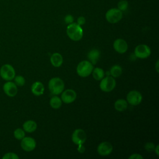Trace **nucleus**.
<instances>
[{
	"label": "nucleus",
	"mask_w": 159,
	"mask_h": 159,
	"mask_svg": "<svg viewBox=\"0 0 159 159\" xmlns=\"http://www.w3.org/2000/svg\"><path fill=\"white\" fill-rule=\"evenodd\" d=\"M145 148L148 152H152L155 149V145L152 142H147L145 145Z\"/></svg>",
	"instance_id": "nucleus-27"
},
{
	"label": "nucleus",
	"mask_w": 159,
	"mask_h": 159,
	"mask_svg": "<svg viewBox=\"0 0 159 159\" xmlns=\"http://www.w3.org/2000/svg\"><path fill=\"white\" fill-rule=\"evenodd\" d=\"M128 5H129V4L127 1L121 0L118 2L117 7L120 11H121L122 12V11H125L127 9Z\"/></svg>",
	"instance_id": "nucleus-25"
},
{
	"label": "nucleus",
	"mask_w": 159,
	"mask_h": 159,
	"mask_svg": "<svg viewBox=\"0 0 159 159\" xmlns=\"http://www.w3.org/2000/svg\"><path fill=\"white\" fill-rule=\"evenodd\" d=\"M61 104H62V101H61V98H60L58 96H55L52 97L50 100V106L55 109H57L60 108L61 106Z\"/></svg>",
	"instance_id": "nucleus-22"
},
{
	"label": "nucleus",
	"mask_w": 159,
	"mask_h": 159,
	"mask_svg": "<svg viewBox=\"0 0 159 159\" xmlns=\"http://www.w3.org/2000/svg\"><path fill=\"white\" fill-rule=\"evenodd\" d=\"M109 72L110 75L113 78H117L121 75L122 73V69L120 66L118 65H115L111 67Z\"/></svg>",
	"instance_id": "nucleus-21"
},
{
	"label": "nucleus",
	"mask_w": 159,
	"mask_h": 159,
	"mask_svg": "<svg viewBox=\"0 0 159 159\" xmlns=\"http://www.w3.org/2000/svg\"><path fill=\"white\" fill-rule=\"evenodd\" d=\"M122 18V12L118 8L110 9L106 13V19L107 21L111 24H115L119 22Z\"/></svg>",
	"instance_id": "nucleus-4"
},
{
	"label": "nucleus",
	"mask_w": 159,
	"mask_h": 159,
	"mask_svg": "<svg viewBox=\"0 0 159 159\" xmlns=\"http://www.w3.org/2000/svg\"><path fill=\"white\" fill-rule=\"evenodd\" d=\"M37 123L32 120H28L23 124V129L25 132L31 133L37 129Z\"/></svg>",
	"instance_id": "nucleus-18"
},
{
	"label": "nucleus",
	"mask_w": 159,
	"mask_h": 159,
	"mask_svg": "<svg viewBox=\"0 0 159 159\" xmlns=\"http://www.w3.org/2000/svg\"><path fill=\"white\" fill-rule=\"evenodd\" d=\"M63 57L59 53H54L50 57V62L55 67H59L63 63Z\"/></svg>",
	"instance_id": "nucleus-17"
},
{
	"label": "nucleus",
	"mask_w": 159,
	"mask_h": 159,
	"mask_svg": "<svg viewBox=\"0 0 159 159\" xmlns=\"http://www.w3.org/2000/svg\"><path fill=\"white\" fill-rule=\"evenodd\" d=\"M91 73H92L93 77L94 78V80L97 81H101L104 77V75H105V73L103 69L101 68H98V67L93 68Z\"/></svg>",
	"instance_id": "nucleus-20"
},
{
	"label": "nucleus",
	"mask_w": 159,
	"mask_h": 159,
	"mask_svg": "<svg viewBox=\"0 0 159 159\" xmlns=\"http://www.w3.org/2000/svg\"><path fill=\"white\" fill-rule=\"evenodd\" d=\"M76 98V92L71 89H68L63 91V93L61 95V101L66 103L70 104L75 101Z\"/></svg>",
	"instance_id": "nucleus-12"
},
{
	"label": "nucleus",
	"mask_w": 159,
	"mask_h": 159,
	"mask_svg": "<svg viewBox=\"0 0 159 159\" xmlns=\"http://www.w3.org/2000/svg\"><path fill=\"white\" fill-rule=\"evenodd\" d=\"M72 141L76 145L83 144L86 140V134L81 129H77L74 130L71 136Z\"/></svg>",
	"instance_id": "nucleus-9"
},
{
	"label": "nucleus",
	"mask_w": 159,
	"mask_h": 159,
	"mask_svg": "<svg viewBox=\"0 0 159 159\" xmlns=\"http://www.w3.org/2000/svg\"><path fill=\"white\" fill-rule=\"evenodd\" d=\"M158 148H159V146H158V145H157L156 147H155V149H154V151L155 152L157 155H158H158H159V153H158Z\"/></svg>",
	"instance_id": "nucleus-32"
},
{
	"label": "nucleus",
	"mask_w": 159,
	"mask_h": 159,
	"mask_svg": "<svg viewBox=\"0 0 159 159\" xmlns=\"http://www.w3.org/2000/svg\"><path fill=\"white\" fill-rule=\"evenodd\" d=\"M77 150H78V152L83 153L85 151V147L83 145V144H80V145H78V147Z\"/></svg>",
	"instance_id": "nucleus-31"
},
{
	"label": "nucleus",
	"mask_w": 159,
	"mask_h": 159,
	"mask_svg": "<svg viewBox=\"0 0 159 159\" xmlns=\"http://www.w3.org/2000/svg\"><path fill=\"white\" fill-rule=\"evenodd\" d=\"M158 60H157V63H156V66H155V68H156V70H157V71L158 73Z\"/></svg>",
	"instance_id": "nucleus-33"
},
{
	"label": "nucleus",
	"mask_w": 159,
	"mask_h": 159,
	"mask_svg": "<svg viewBox=\"0 0 159 159\" xmlns=\"http://www.w3.org/2000/svg\"><path fill=\"white\" fill-rule=\"evenodd\" d=\"M66 34L68 37L73 41L80 40L83 35V30L81 25L73 22L68 24L66 28Z\"/></svg>",
	"instance_id": "nucleus-1"
},
{
	"label": "nucleus",
	"mask_w": 159,
	"mask_h": 159,
	"mask_svg": "<svg viewBox=\"0 0 159 159\" xmlns=\"http://www.w3.org/2000/svg\"><path fill=\"white\" fill-rule=\"evenodd\" d=\"M112 145L108 142H102L99 144L97 151L99 155L101 156H107L112 152Z\"/></svg>",
	"instance_id": "nucleus-13"
},
{
	"label": "nucleus",
	"mask_w": 159,
	"mask_h": 159,
	"mask_svg": "<svg viewBox=\"0 0 159 159\" xmlns=\"http://www.w3.org/2000/svg\"><path fill=\"white\" fill-rule=\"evenodd\" d=\"M44 86L42 83L36 81L31 86V91L35 96H41L44 93Z\"/></svg>",
	"instance_id": "nucleus-15"
},
{
	"label": "nucleus",
	"mask_w": 159,
	"mask_h": 159,
	"mask_svg": "<svg viewBox=\"0 0 159 159\" xmlns=\"http://www.w3.org/2000/svg\"><path fill=\"white\" fill-rule=\"evenodd\" d=\"M14 83L17 85V86H22L24 85L25 83V78L20 75H18L16 76L14 78Z\"/></svg>",
	"instance_id": "nucleus-24"
},
{
	"label": "nucleus",
	"mask_w": 159,
	"mask_h": 159,
	"mask_svg": "<svg viewBox=\"0 0 159 159\" xmlns=\"http://www.w3.org/2000/svg\"><path fill=\"white\" fill-rule=\"evenodd\" d=\"M93 65L88 60H83L80 62L76 67L77 74L81 77H87L93 70Z\"/></svg>",
	"instance_id": "nucleus-3"
},
{
	"label": "nucleus",
	"mask_w": 159,
	"mask_h": 159,
	"mask_svg": "<svg viewBox=\"0 0 159 159\" xmlns=\"http://www.w3.org/2000/svg\"><path fill=\"white\" fill-rule=\"evenodd\" d=\"M129 158H130V159H142L143 157L142 155H140V154L134 153V154H132L129 157Z\"/></svg>",
	"instance_id": "nucleus-30"
},
{
	"label": "nucleus",
	"mask_w": 159,
	"mask_h": 159,
	"mask_svg": "<svg viewBox=\"0 0 159 159\" xmlns=\"http://www.w3.org/2000/svg\"><path fill=\"white\" fill-rule=\"evenodd\" d=\"M100 51L98 49H92L88 53V61H90L93 65L96 64L99 57H100Z\"/></svg>",
	"instance_id": "nucleus-16"
},
{
	"label": "nucleus",
	"mask_w": 159,
	"mask_h": 159,
	"mask_svg": "<svg viewBox=\"0 0 159 159\" xmlns=\"http://www.w3.org/2000/svg\"><path fill=\"white\" fill-rule=\"evenodd\" d=\"M128 106V102L124 99H117L114 103V108L116 111L121 112L125 111Z\"/></svg>",
	"instance_id": "nucleus-19"
},
{
	"label": "nucleus",
	"mask_w": 159,
	"mask_h": 159,
	"mask_svg": "<svg viewBox=\"0 0 159 159\" xmlns=\"http://www.w3.org/2000/svg\"><path fill=\"white\" fill-rule=\"evenodd\" d=\"M65 88L63 81L58 78L55 77L50 80L48 82V89L50 93L55 95H58L61 93Z\"/></svg>",
	"instance_id": "nucleus-2"
},
{
	"label": "nucleus",
	"mask_w": 159,
	"mask_h": 159,
	"mask_svg": "<svg viewBox=\"0 0 159 159\" xmlns=\"http://www.w3.org/2000/svg\"><path fill=\"white\" fill-rule=\"evenodd\" d=\"M65 22L66 24H71L74 21V17H73V16L70 15V14H68L66 15L65 17Z\"/></svg>",
	"instance_id": "nucleus-28"
},
{
	"label": "nucleus",
	"mask_w": 159,
	"mask_h": 159,
	"mask_svg": "<svg viewBox=\"0 0 159 159\" xmlns=\"http://www.w3.org/2000/svg\"><path fill=\"white\" fill-rule=\"evenodd\" d=\"M86 22V19L83 16H80L77 19V24L80 25H82L84 24Z\"/></svg>",
	"instance_id": "nucleus-29"
},
{
	"label": "nucleus",
	"mask_w": 159,
	"mask_h": 159,
	"mask_svg": "<svg viewBox=\"0 0 159 159\" xmlns=\"http://www.w3.org/2000/svg\"><path fill=\"white\" fill-rule=\"evenodd\" d=\"M116 82L114 78L111 76L104 77L100 82V89L104 92H110L112 91L116 87Z\"/></svg>",
	"instance_id": "nucleus-6"
},
{
	"label": "nucleus",
	"mask_w": 159,
	"mask_h": 159,
	"mask_svg": "<svg viewBox=\"0 0 159 159\" xmlns=\"http://www.w3.org/2000/svg\"><path fill=\"white\" fill-rule=\"evenodd\" d=\"M142 100L141 93L136 90L130 91L127 95V101L132 106H137L139 104Z\"/></svg>",
	"instance_id": "nucleus-8"
},
{
	"label": "nucleus",
	"mask_w": 159,
	"mask_h": 159,
	"mask_svg": "<svg viewBox=\"0 0 159 159\" xmlns=\"http://www.w3.org/2000/svg\"><path fill=\"white\" fill-rule=\"evenodd\" d=\"M21 148L26 152H31L34 150L36 147V142L35 139L30 137H24L20 142Z\"/></svg>",
	"instance_id": "nucleus-10"
},
{
	"label": "nucleus",
	"mask_w": 159,
	"mask_h": 159,
	"mask_svg": "<svg viewBox=\"0 0 159 159\" xmlns=\"http://www.w3.org/2000/svg\"><path fill=\"white\" fill-rule=\"evenodd\" d=\"M151 54L150 48L145 44H140L137 45L134 50V55L139 58H146Z\"/></svg>",
	"instance_id": "nucleus-7"
},
{
	"label": "nucleus",
	"mask_w": 159,
	"mask_h": 159,
	"mask_svg": "<svg viewBox=\"0 0 159 159\" xmlns=\"http://www.w3.org/2000/svg\"><path fill=\"white\" fill-rule=\"evenodd\" d=\"M16 75V71L13 66L9 64L2 65L0 69V76L6 81H11Z\"/></svg>",
	"instance_id": "nucleus-5"
},
{
	"label": "nucleus",
	"mask_w": 159,
	"mask_h": 159,
	"mask_svg": "<svg viewBox=\"0 0 159 159\" xmlns=\"http://www.w3.org/2000/svg\"><path fill=\"white\" fill-rule=\"evenodd\" d=\"M14 136L17 140H22L25 137V131L24 129L17 128L14 132Z\"/></svg>",
	"instance_id": "nucleus-23"
},
{
	"label": "nucleus",
	"mask_w": 159,
	"mask_h": 159,
	"mask_svg": "<svg viewBox=\"0 0 159 159\" xmlns=\"http://www.w3.org/2000/svg\"><path fill=\"white\" fill-rule=\"evenodd\" d=\"M3 159H18L19 157L18 155L13 152H8L4 154V155L2 157Z\"/></svg>",
	"instance_id": "nucleus-26"
},
{
	"label": "nucleus",
	"mask_w": 159,
	"mask_h": 159,
	"mask_svg": "<svg viewBox=\"0 0 159 159\" xmlns=\"http://www.w3.org/2000/svg\"><path fill=\"white\" fill-rule=\"evenodd\" d=\"M114 49L119 53H124L128 49L127 42L122 39H116L113 43Z\"/></svg>",
	"instance_id": "nucleus-14"
},
{
	"label": "nucleus",
	"mask_w": 159,
	"mask_h": 159,
	"mask_svg": "<svg viewBox=\"0 0 159 159\" xmlns=\"http://www.w3.org/2000/svg\"><path fill=\"white\" fill-rule=\"evenodd\" d=\"M3 90L5 94L9 97H14L17 93V85L11 81H7L3 85Z\"/></svg>",
	"instance_id": "nucleus-11"
}]
</instances>
